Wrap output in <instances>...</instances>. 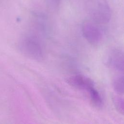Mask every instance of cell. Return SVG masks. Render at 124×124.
Here are the masks:
<instances>
[{
    "label": "cell",
    "mask_w": 124,
    "mask_h": 124,
    "mask_svg": "<svg viewBox=\"0 0 124 124\" xmlns=\"http://www.w3.org/2000/svg\"><path fill=\"white\" fill-rule=\"evenodd\" d=\"M82 32L85 39L92 45H97L101 40V31L94 23L85 22L82 26Z\"/></svg>",
    "instance_id": "obj_3"
},
{
    "label": "cell",
    "mask_w": 124,
    "mask_h": 124,
    "mask_svg": "<svg viewBox=\"0 0 124 124\" xmlns=\"http://www.w3.org/2000/svg\"><path fill=\"white\" fill-rule=\"evenodd\" d=\"M48 6L52 10L56 9L59 5L60 0H46Z\"/></svg>",
    "instance_id": "obj_9"
},
{
    "label": "cell",
    "mask_w": 124,
    "mask_h": 124,
    "mask_svg": "<svg viewBox=\"0 0 124 124\" xmlns=\"http://www.w3.org/2000/svg\"><path fill=\"white\" fill-rule=\"evenodd\" d=\"M112 101L117 110L122 114H124V102L123 98L119 96L115 95L112 98Z\"/></svg>",
    "instance_id": "obj_8"
},
{
    "label": "cell",
    "mask_w": 124,
    "mask_h": 124,
    "mask_svg": "<svg viewBox=\"0 0 124 124\" xmlns=\"http://www.w3.org/2000/svg\"><path fill=\"white\" fill-rule=\"evenodd\" d=\"M108 62L115 70L120 72H123L124 67L123 51L118 49L113 50L108 57Z\"/></svg>",
    "instance_id": "obj_5"
},
{
    "label": "cell",
    "mask_w": 124,
    "mask_h": 124,
    "mask_svg": "<svg viewBox=\"0 0 124 124\" xmlns=\"http://www.w3.org/2000/svg\"><path fill=\"white\" fill-rule=\"evenodd\" d=\"M66 81L71 86L77 89L86 90L87 91L94 87L93 82L91 78L80 74L69 77L66 79Z\"/></svg>",
    "instance_id": "obj_4"
},
{
    "label": "cell",
    "mask_w": 124,
    "mask_h": 124,
    "mask_svg": "<svg viewBox=\"0 0 124 124\" xmlns=\"http://www.w3.org/2000/svg\"><path fill=\"white\" fill-rule=\"evenodd\" d=\"M85 8L89 16L97 24H106L111 18V10L107 0H85Z\"/></svg>",
    "instance_id": "obj_1"
},
{
    "label": "cell",
    "mask_w": 124,
    "mask_h": 124,
    "mask_svg": "<svg viewBox=\"0 0 124 124\" xmlns=\"http://www.w3.org/2000/svg\"><path fill=\"white\" fill-rule=\"evenodd\" d=\"M18 46L21 52L29 58L39 60L43 58L42 44L39 39L32 34L23 35L19 41Z\"/></svg>",
    "instance_id": "obj_2"
},
{
    "label": "cell",
    "mask_w": 124,
    "mask_h": 124,
    "mask_svg": "<svg viewBox=\"0 0 124 124\" xmlns=\"http://www.w3.org/2000/svg\"><path fill=\"white\" fill-rule=\"evenodd\" d=\"M88 92L90 94V98L93 105L97 108H101L103 106V101L97 90L93 87L91 88Z\"/></svg>",
    "instance_id": "obj_6"
},
{
    "label": "cell",
    "mask_w": 124,
    "mask_h": 124,
    "mask_svg": "<svg viewBox=\"0 0 124 124\" xmlns=\"http://www.w3.org/2000/svg\"><path fill=\"white\" fill-rule=\"evenodd\" d=\"M114 90L120 94H123L124 91V76L123 75L117 76L113 80L112 83Z\"/></svg>",
    "instance_id": "obj_7"
}]
</instances>
